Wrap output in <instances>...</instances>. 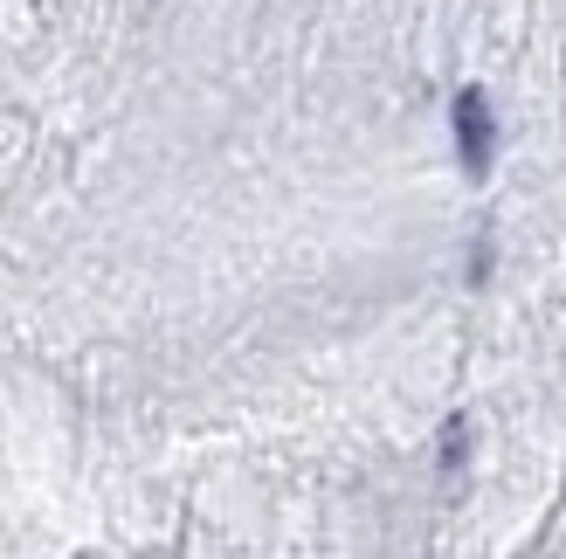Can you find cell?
I'll use <instances>...</instances> for the list:
<instances>
[{"instance_id":"cell-1","label":"cell","mask_w":566,"mask_h":559,"mask_svg":"<svg viewBox=\"0 0 566 559\" xmlns=\"http://www.w3.org/2000/svg\"><path fill=\"white\" fill-rule=\"evenodd\" d=\"M449 131H457V159H463V173H476L484 180L491 173V159H497V110H491V97L476 91H457V104H449Z\"/></svg>"},{"instance_id":"cell-2","label":"cell","mask_w":566,"mask_h":559,"mask_svg":"<svg viewBox=\"0 0 566 559\" xmlns=\"http://www.w3.org/2000/svg\"><path fill=\"white\" fill-rule=\"evenodd\" d=\"M463 456H470V429L449 422V429H442V470H463Z\"/></svg>"}]
</instances>
